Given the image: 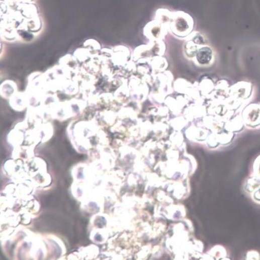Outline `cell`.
<instances>
[{
	"instance_id": "52a82bcc",
	"label": "cell",
	"mask_w": 260,
	"mask_h": 260,
	"mask_svg": "<svg viewBox=\"0 0 260 260\" xmlns=\"http://www.w3.org/2000/svg\"><path fill=\"white\" fill-rule=\"evenodd\" d=\"M260 187V178L252 175L246 179L244 184V190L248 194H252Z\"/></svg>"
},
{
	"instance_id": "4fadbf2b",
	"label": "cell",
	"mask_w": 260,
	"mask_h": 260,
	"mask_svg": "<svg viewBox=\"0 0 260 260\" xmlns=\"http://www.w3.org/2000/svg\"><path fill=\"white\" fill-rule=\"evenodd\" d=\"M251 198L255 203L260 204V187L251 194Z\"/></svg>"
},
{
	"instance_id": "8fae6325",
	"label": "cell",
	"mask_w": 260,
	"mask_h": 260,
	"mask_svg": "<svg viewBox=\"0 0 260 260\" xmlns=\"http://www.w3.org/2000/svg\"><path fill=\"white\" fill-rule=\"evenodd\" d=\"M253 175L260 178V155L254 160L253 166Z\"/></svg>"
},
{
	"instance_id": "7a4b0ae2",
	"label": "cell",
	"mask_w": 260,
	"mask_h": 260,
	"mask_svg": "<svg viewBox=\"0 0 260 260\" xmlns=\"http://www.w3.org/2000/svg\"><path fill=\"white\" fill-rule=\"evenodd\" d=\"M243 120L249 128H254L260 126V106L252 104L247 107L243 113Z\"/></svg>"
},
{
	"instance_id": "277c9868",
	"label": "cell",
	"mask_w": 260,
	"mask_h": 260,
	"mask_svg": "<svg viewBox=\"0 0 260 260\" xmlns=\"http://www.w3.org/2000/svg\"><path fill=\"white\" fill-rule=\"evenodd\" d=\"M10 104L13 109L15 111H24L29 105L27 94L16 93L10 98Z\"/></svg>"
},
{
	"instance_id": "9c48e42d",
	"label": "cell",
	"mask_w": 260,
	"mask_h": 260,
	"mask_svg": "<svg viewBox=\"0 0 260 260\" xmlns=\"http://www.w3.org/2000/svg\"><path fill=\"white\" fill-rule=\"evenodd\" d=\"M244 125L243 118L237 116L226 123L225 127L229 132H239L243 128Z\"/></svg>"
},
{
	"instance_id": "8992f818",
	"label": "cell",
	"mask_w": 260,
	"mask_h": 260,
	"mask_svg": "<svg viewBox=\"0 0 260 260\" xmlns=\"http://www.w3.org/2000/svg\"><path fill=\"white\" fill-rule=\"evenodd\" d=\"M197 58L201 64H209L213 58V50L208 46L203 47L199 50Z\"/></svg>"
},
{
	"instance_id": "30bf717a",
	"label": "cell",
	"mask_w": 260,
	"mask_h": 260,
	"mask_svg": "<svg viewBox=\"0 0 260 260\" xmlns=\"http://www.w3.org/2000/svg\"><path fill=\"white\" fill-rule=\"evenodd\" d=\"M213 252L214 258L216 259H230L227 257V250L222 246L218 245L214 247Z\"/></svg>"
},
{
	"instance_id": "5b68a950",
	"label": "cell",
	"mask_w": 260,
	"mask_h": 260,
	"mask_svg": "<svg viewBox=\"0 0 260 260\" xmlns=\"http://www.w3.org/2000/svg\"><path fill=\"white\" fill-rule=\"evenodd\" d=\"M161 23L153 21L146 26L144 30V34L146 36L153 37L152 38H158L161 35H164L165 33L164 27Z\"/></svg>"
},
{
	"instance_id": "ba28073f",
	"label": "cell",
	"mask_w": 260,
	"mask_h": 260,
	"mask_svg": "<svg viewBox=\"0 0 260 260\" xmlns=\"http://www.w3.org/2000/svg\"><path fill=\"white\" fill-rule=\"evenodd\" d=\"M17 93V85L13 81L7 80L2 85L1 95L6 99H10Z\"/></svg>"
},
{
	"instance_id": "3957f363",
	"label": "cell",
	"mask_w": 260,
	"mask_h": 260,
	"mask_svg": "<svg viewBox=\"0 0 260 260\" xmlns=\"http://www.w3.org/2000/svg\"><path fill=\"white\" fill-rule=\"evenodd\" d=\"M251 85L248 82H241L232 86L230 90L231 97L241 102L246 101L251 95Z\"/></svg>"
},
{
	"instance_id": "7c38bea8",
	"label": "cell",
	"mask_w": 260,
	"mask_h": 260,
	"mask_svg": "<svg viewBox=\"0 0 260 260\" xmlns=\"http://www.w3.org/2000/svg\"><path fill=\"white\" fill-rule=\"evenodd\" d=\"M246 259H260V253L255 250L247 251L246 254Z\"/></svg>"
},
{
	"instance_id": "6da1fadb",
	"label": "cell",
	"mask_w": 260,
	"mask_h": 260,
	"mask_svg": "<svg viewBox=\"0 0 260 260\" xmlns=\"http://www.w3.org/2000/svg\"><path fill=\"white\" fill-rule=\"evenodd\" d=\"M193 26V19L189 15L178 12L171 15L169 26L172 34L180 37H185L191 33Z\"/></svg>"
}]
</instances>
